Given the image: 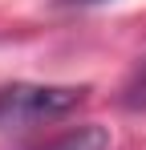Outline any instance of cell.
<instances>
[{"label": "cell", "instance_id": "cell-2", "mask_svg": "<svg viewBox=\"0 0 146 150\" xmlns=\"http://www.w3.org/2000/svg\"><path fill=\"white\" fill-rule=\"evenodd\" d=\"M45 150H114V138L101 126H81V130H69L65 138L49 142Z\"/></svg>", "mask_w": 146, "mask_h": 150}, {"label": "cell", "instance_id": "cell-3", "mask_svg": "<svg viewBox=\"0 0 146 150\" xmlns=\"http://www.w3.org/2000/svg\"><path fill=\"white\" fill-rule=\"evenodd\" d=\"M81 4H101V0H81Z\"/></svg>", "mask_w": 146, "mask_h": 150}, {"label": "cell", "instance_id": "cell-1", "mask_svg": "<svg viewBox=\"0 0 146 150\" xmlns=\"http://www.w3.org/2000/svg\"><path fill=\"white\" fill-rule=\"evenodd\" d=\"M81 93L85 89L73 85H8L0 89V130L61 118L81 101Z\"/></svg>", "mask_w": 146, "mask_h": 150}]
</instances>
